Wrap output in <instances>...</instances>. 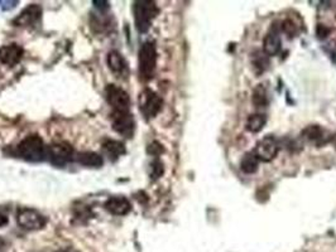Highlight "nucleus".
I'll use <instances>...</instances> for the list:
<instances>
[{
  "mask_svg": "<svg viewBox=\"0 0 336 252\" xmlns=\"http://www.w3.org/2000/svg\"><path fill=\"white\" fill-rule=\"evenodd\" d=\"M105 209L115 216H125L131 211V204L125 197H111L104 204Z\"/></svg>",
  "mask_w": 336,
  "mask_h": 252,
  "instance_id": "14",
  "label": "nucleus"
},
{
  "mask_svg": "<svg viewBox=\"0 0 336 252\" xmlns=\"http://www.w3.org/2000/svg\"><path fill=\"white\" fill-rule=\"evenodd\" d=\"M47 156L55 166H63L72 160L73 148L68 143L52 144L47 149Z\"/></svg>",
  "mask_w": 336,
  "mask_h": 252,
  "instance_id": "9",
  "label": "nucleus"
},
{
  "mask_svg": "<svg viewBox=\"0 0 336 252\" xmlns=\"http://www.w3.org/2000/svg\"><path fill=\"white\" fill-rule=\"evenodd\" d=\"M162 105H163V101H162L161 96L157 95L154 91L149 90V88L144 90L139 95V110L147 120L156 117L161 111Z\"/></svg>",
  "mask_w": 336,
  "mask_h": 252,
  "instance_id": "4",
  "label": "nucleus"
},
{
  "mask_svg": "<svg viewBox=\"0 0 336 252\" xmlns=\"http://www.w3.org/2000/svg\"><path fill=\"white\" fill-rule=\"evenodd\" d=\"M157 67V48L153 42L141 44L138 54V72L143 81H149L154 75Z\"/></svg>",
  "mask_w": 336,
  "mask_h": 252,
  "instance_id": "3",
  "label": "nucleus"
},
{
  "mask_svg": "<svg viewBox=\"0 0 336 252\" xmlns=\"http://www.w3.org/2000/svg\"><path fill=\"white\" fill-rule=\"evenodd\" d=\"M76 160H77L81 165L91 166V168H99V166L103 165L104 163L103 156L93 153V151H83V153H80L77 155V158H76Z\"/></svg>",
  "mask_w": 336,
  "mask_h": 252,
  "instance_id": "18",
  "label": "nucleus"
},
{
  "mask_svg": "<svg viewBox=\"0 0 336 252\" xmlns=\"http://www.w3.org/2000/svg\"><path fill=\"white\" fill-rule=\"evenodd\" d=\"M259 166V160L254 153H245L240 160V169L245 174H254Z\"/></svg>",
  "mask_w": 336,
  "mask_h": 252,
  "instance_id": "19",
  "label": "nucleus"
},
{
  "mask_svg": "<svg viewBox=\"0 0 336 252\" xmlns=\"http://www.w3.org/2000/svg\"><path fill=\"white\" fill-rule=\"evenodd\" d=\"M331 141H332V143L335 144V148H336V135L331 136Z\"/></svg>",
  "mask_w": 336,
  "mask_h": 252,
  "instance_id": "30",
  "label": "nucleus"
},
{
  "mask_svg": "<svg viewBox=\"0 0 336 252\" xmlns=\"http://www.w3.org/2000/svg\"><path fill=\"white\" fill-rule=\"evenodd\" d=\"M105 97L113 111H129L130 97L121 87L116 85H108L105 88Z\"/></svg>",
  "mask_w": 336,
  "mask_h": 252,
  "instance_id": "7",
  "label": "nucleus"
},
{
  "mask_svg": "<svg viewBox=\"0 0 336 252\" xmlns=\"http://www.w3.org/2000/svg\"><path fill=\"white\" fill-rule=\"evenodd\" d=\"M92 4L95 5L98 9H100L101 12H104V10H108L109 8H110V3L105 2V0H93Z\"/></svg>",
  "mask_w": 336,
  "mask_h": 252,
  "instance_id": "26",
  "label": "nucleus"
},
{
  "mask_svg": "<svg viewBox=\"0 0 336 252\" xmlns=\"http://www.w3.org/2000/svg\"><path fill=\"white\" fill-rule=\"evenodd\" d=\"M278 151H279V143H278V140L274 136L268 135L263 138L262 140L258 141L253 153L257 156L258 160L269 163L277 156Z\"/></svg>",
  "mask_w": 336,
  "mask_h": 252,
  "instance_id": "8",
  "label": "nucleus"
},
{
  "mask_svg": "<svg viewBox=\"0 0 336 252\" xmlns=\"http://www.w3.org/2000/svg\"><path fill=\"white\" fill-rule=\"evenodd\" d=\"M7 223H8V217H5L4 214L0 213V228L4 227Z\"/></svg>",
  "mask_w": 336,
  "mask_h": 252,
  "instance_id": "27",
  "label": "nucleus"
},
{
  "mask_svg": "<svg viewBox=\"0 0 336 252\" xmlns=\"http://www.w3.org/2000/svg\"><path fill=\"white\" fill-rule=\"evenodd\" d=\"M252 65L255 72H264L269 66V57L263 50H255V52L252 53Z\"/></svg>",
  "mask_w": 336,
  "mask_h": 252,
  "instance_id": "21",
  "label": "nucleus"
},
{
  "mask_svg": "<svg viewBox=\"0 0 336 252\" xmlns=\"http://www.w3.org/2000/svg\"><path fill=\"white\" fill-rule=\"evenodd\" d=\"M330 54H331V58L333 59V62H336V45H333L332 49L330 50Z\"/></svg>",
  "mask_w": 336,
  "mask_h": 252,
  "instance_id": "28",
  "label": "nucleus"
},
{
  "mask_svg": "<svg viewBox=\"0 0 336 252\" xmlns=\"http://www.w3.org/2000/svg\"><path fill=\"white\" fill-rule=\"evenodd\" d=\"M147 151H148L151 155L158 156V155H161L162 153H163L164 149H163V145H162V144H159L158 141H153V143H151L148 145V149H147Z\"/></svg>",
  "mask_w": 336,
  "mask_h": 252,
  "instance_id": "23",
  "label": "nucleus"
},
{
  "mask_svg": "<svg viewBox=\"0 0 336 252\" xmlns=\"http://www.w3.org/2000/svg\"><path fill=\"white\" fill-rule=\"evenodd\" d=\"M42 15V8L38 4H30L13 20L15 27H30L39 22Z\"/></svg>",
  "mask_w": 336,
  "mask_h": 252,
  "instance_id": "10",
  "label": "nucleus"
},
{
  "mask_svg": "<svg viewBox=\"0 0 336 252\" xmlns=\"http://www.w3.org/2000/svg\"><path fill=\"white\" fill-rule=\"evenodd\" d=\"M23 54H24V49L17 43H12V44L0 47V62L7 66H10V67L19 63Z\"/></svg>",
  "mask_w": 336,
  "mask_h": 252,
  "instance_id": "11",
  "label": "nucleus"
},
{
  "mask_svg": "<svg viewBox=\"0 0 336 252\" xmlns=\"http://www.w3.org/2000/svg\"><path fill=\"white\" fill-rule=\"evenodd\" d=\"M265 122H267V116L264 113H252L247 120V129L253 134H257L263 130Z\"/></svg>",
  "mask_w": 336,
  "mask_h": 252,
  "instance_id": "20",
  "label": "nucleus"
},
{
  "mask_svg": "<svg viewBox=\"0 0 336 252\" xmlns=\"http://www.w3.org/2000/svg\"><path fill=\"white\" fill-rule=\"evenodd\" d=\"M17 155L30 163H39L47 156V148L42 138L38 135H29L23 139L17 146Z\"/></svg>",
  "mask_w": 336,
  "mask_h": 252,
  "instance_id": "1",
  "label": "nucleus"
},
{
  "mask_svg": "<svg viewBox=\"0 0 336 252\" xmlns=\"http://www.w3.org/2000/svg\"><path fill=\"white\" fill-rule=\"evenodd\" d=\"M134 22L138 32L146 33L151 28L152 22L158 15L159 9L154 2L149 0H139L134 3L133 7Z\"/></svg>",
  "mask_w": 336,
  "mask_h": 252,
  "instance_id": "2",
  "label": "nucleus"
},
{
  "mask_svg": "<svg viewBox=\"0 0 336 252\" xmlns=\"http://www.w3.org/2000/svg\"><path fill=\"white\" fill-rule=\"evenodd\" d=\"M302 136L307 140L312 141L316 145H322L323 143H327L328 139H326L325 130L318 125H310L302 131Z\"/></svg>",
  "mask_w": 336,
  "mask_h": 252,
  "instance_id": "16",
  "label": "nucleus"
},
{
  "mask_svg": "<svg viewBox=\"0 0 336 252\" xmlns=\"http://www.w3.org/2000/svg\"><path fill=\"white\" fill-rule=\"evenodd\" d=\"M108 65L109 68L113 71V73H115L118 77H124L129 75V67L128 63H126L125 58L121 55V53H119L118 50H111L108 54Z\"/></svg>",
  "mask_w": 336,
  "mask_h": 252,
  "instance_id": "13",
  "label": "nucleus"
},
{
  "mask_svg": "<svg viewBox=\"0 0 336 252\" xmlns=\"http://www.w3.org/2000/svg\"><path fill=\"white\" fill-rule=\"evenodd\" d=\"M56 252H77L76 249L73 248H70V247H67V248H61V249H57Z\"/></svg>",
  "mask_w": 336,
  "mask_h": 252,
  "instance_id": "29",
  "label": "nucleus"
},
{
  "mask_svg": "<svg viewBox=\"0 0 336 252\" xmlns=\"http://www.w3.org/2000/svg\"><path fill=\"white\" fill-rule=\"evenodd\" d=\"M113 129L124 138H133L135 130V121L129 111H113L111 113Z\"/></svg>",
  "mask_w": 336,
  "mask_h": 252,
  "instance_id": "6",
  "label": "nucleus"
},
{
  "mask_svg": "<svg viewBox=\"0 0 336 252\" xmlns=\"http://www.w3.org/2000/svg\"><path fill=\"white\" fill-rule=\"evenodd\" d=\"M164 171V166H163V163H162L159 159H156V160L153 161V163L151 164V176L152 179H158L159 176H162V174H163Z\"/></svg>",
  "mask_w": 336,
  "mask_h": 252,
  "instance_id": "22",
  "label": "nucleus"
},
{
  "mask_svg": "<svg viewBox=\"0 0 336 252\" xmlns=\"http://www.w3.org/2000/svg\"><path fill=\"white\" fill-rule=\"evenodd\" d=\"M282 48V40H280L279 30L275 27H272V29L267 33V35L263 39V52L268 55H277L280 52Z\"/></svg>",
  "mask_w": 336,
  "mask_h": 252,
  "instance_id": "12",
  "label": "nucleus"
},
{
  "mask_svg": "<svg viewBox=\"0 0 336 252\" xmlns=\"http://www.w3.org/2000/svg\"><path fill=\"white\" fill-rule=\"evenodd\" d=\"M252 102L255 107H267L269 103V92L265 83H259L255 86L252 93Z\"/></svg>",
  "mask_w": 336,
  "mask_h": 252,
  "instance_id": "17",
  "label": "nucleus"
},
{
  "mask_svg": "<svg viewBox=\"0 0 336 252\" xmlns=\"http://www.w3.org/2000/svg\"><path fill=\"white\" fill-rule=\"evenodd\" d=\"M103 150L106 155L109 156V159L113 161L118 160L120 156H123L125 154V145H124L121 141L113 140V139H108L103 143Z\"/></svg>",
  "mask_w": 336,
  "mask_h": 252,
  "instance_id": "15",
  "label": "nucleus"
},
{
  "mask_svg": "<svg viewBox=\"0 0 336 252\" xmlns=\"http://www.w3.org/2000/svg\"><path fill=\"white\" fill-rule=\"evenodd\" d=\"M17 221L22 228L28 231H38L47 224V218L33 208H20L17 214Z\"/></svg>",
  "mask_w": 336,
  "mask_h": 252,
  "instance_id": "5",
  "label": "nucleus"
},
{
  "mask_svg": "<svg viewBox=\"0 0 336 252\" xmlns=\"http://www.w3.org/2000/svg\"><path fill=\"white\" fill-rule=\"evenodd\" d=\"M330 28H327L323 24H318L316 28V35H317L318 39H325L328 34H330Z\"/></svg>",
  "mask_w": 336,
  "mask_h": 252,
  "instance_id": "24",
  "label": "nucleus"
},
{
  "mask_svg": "<svg viewBox=\"0 0 336 252\" xmlns=\"http://www.w3.org/2000/svg\"><path fill=\"white\" fill-rule=\"evenodd\" d=\"M283 30H284L287 34L293 35V34H295V32H296L295 23L291 22V20H285V22L283 23Z\"/></svg>",
  "mask_w": 336,
  "mask_h": 252,
  "instance_id": "25",
  "label": "nucleus"
}]
</instances>
